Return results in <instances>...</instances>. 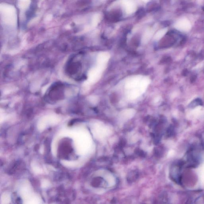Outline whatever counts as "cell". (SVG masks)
I'll use <instances>...</instances> for the list:
<instances>
[{
  "label": "cell",
  "mask_w": 204,
  "mask_h": 204,
  "mask_svg": "<svg viewBox=\"0 0 204 204\" xmlns=\"http://www.w3.org/2000/svg\"><path fill=\"white\" fill-rule=\"evenodd\" d=\"M63 85L61 84H56L51 87L48 93V97L52 101L61 99L63 96Z\"/></svg>",
  "instance_id": "cell-1"
},
{
  "label": "cell",
  "mask_w": 204,
  "mask_h": 204,
  "mask_svg": "<svg viewBox=\"0 0 204 204\" xmlns=\"http://www.w3.org/2000/svg\"><path fill=\"white\" fill-rule=\"evenodd\" d=\"M203 102L201 99H197L194 100L189 105V107L191 108H193L194 107H196V106H198V105H203Z\"/></svg>",
  "instance_id": "cell-2"
},
{
  "label": "cell",
  "mask_w": 204,
  "mask_h": 204,
  "mask_svg": "<svg viewBox=\"0 0 204 204\" xmlns=\"http://www.w3.org/2000/svg\"><path fill=\"white\" fill-rule=\"evenodd\" d=\"M103 180L101 178H96L94 179L93 181H92V185L93 186L98 187L101 185L102 183L103 182Z\"/></svg>",
  "instance_id": "cell-3"
},
{
  "label": "cell",
  "mask_w": 204,
  "mask_h": 204,
  "mask_svg": "<svg viewBox=\"0 0 204 204\" xmlns=\"http://www.w3.org/2000/svg\"><path fill=\"white\" fill-rule=\"evenodd\" d=\"M174 132L173 128V127H170L168 128V129L167 130V135H168L169 136H171V135H173Z\"/></svg>",
  "instance_id": "cell-4"
},
{
  "label": "cell",
  "mask_w": 204,
  "mask_h": 204,
  "mask_svg": "<svg viewBox=\"0 0 204 204\" xmlns=\"http://www.w3.org/2000/svg\"><path fill=\"white\" fill-rule=\"evenodd\" d=\"M136 153L141 156H144L145 155V153L142 150H138L136 151Z\"/></svg>",
  "instance_id": "cell-5"
}]
</instances>
